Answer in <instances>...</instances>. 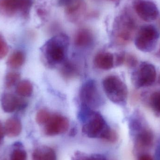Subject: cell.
<instances>
[{"label":"cell","instance_id":"1","mask_svg":"<svg viewBox=\"0 0 160 160\" xmlns=\"http://www.w3.org/2000/svg\"><path fill=\"white\" fill-rule=\"evenodd\" d=\"M79 114L83 122L82 131L88 137L101 138L112 142L117 140V133L107 125L100 114L82 106Z\"/></svg>","mask_w":160,"mask_h":160},{"label":"cell","instance_id":"2","mask_svg":"<svg viewBox=\"0 0 160 160\" xmlns=\"http://www.w3.org/2000/svg\"><path fill=\"white\" fill-rule=\"evenodd\" d=\"M69 46V38L65 34L57 35L49 39L42 48L45 60L50 66H55L64 61Z\"/></svg>","mask_w":160,"mask_h":160},{"label":"cell","instance_id":"3","mask_svg":"<svg viewBox=\"0 0 160 160\" xmlns=\"http://www.w3.org/2000/svg\"><path fill=\"white\" fill-rule=\"evenodd\" d=\"M102 86L108 98L114 103L122 104L128 98V88L126 84L117 76H109L102 82Z\"/></svg>","mask_w":160,"mask_h":160},{"label":"cell","instance_id":"4","mask_svg":"<svg viewBox=\"0 0 160 160\" xmlns=\"http://www.w3.org/2000/svg\"><path fill=\"white\" fill-rule=\"evenodd\" d=\"M80 98L82 106L89 109L98 108L102 103V98L94 80H89L83 84L80 89Z\"/></svg>","mask_w":160,"mask_h":160},{"label":"cell","instance_id":"5","mask_svg":"<svg viewBox=\"0 0 160 160\" xmlns=\"http://www.w3.org/2000/svg\"><path fill=\"white\" fill-rule=\"evenodd\" d=\"M159 34L156 28L152 25L142 27L135 39L137 49L144 52H149L156 48Z\"/></svg>","mask_w":160,"mask_h":160},{"label":"cell","instance_id":"6","mask_svg":"<svg viewBox=\"0 0 160 160\" xmlns=\"http://www.w3.org/2000/svg\"><path fill=\"white\" fill-rule=\"evenodd\" d=\"M134 29V22L129 17H120L114 29L113 36L115 43L118 45L128 44L132 38Z\"/></svg>","mask_w":160,"mask_h":160},{"label":"cell","instance_id":"7","mask_svg":"<svg viewBox=\"0 0 160 160\" xmlns=\"http://www.w3.org/2000/svg\"><path fill=\"white\" fill-rule=\"evenodd\" d=\"M157 72L154 65L148 63L141 64L132 77L133 85L137 88L152 85L156 81Z\"/></svg>","mask_w":160,"mask_h":160},{"label":"cell","instance_id":"8","mask_svg":"<svg viewBox=\"0 0 160 160\" xmlns=\"http://www.w3.org/2000/svg\"><path fill=\"white\" fill-rule=\"evenodd\" d=\"M32 2V0H0V10L7 15H26L30 11Z\"/></svg>","mask_w":160,"mask_h":160},{"label":"cell","instance_id":"9","mask_svg":"<svg viewBox=\"0 0 160 160\" xmlns=\"http://www.w3.org/2000/svg\"><path fill=\"white\" fill-rule=\"evenodd\" d=\"M67 118L59 114L52 115L45 125L44 132L48 136H55L64 133L69 128Z\"/></svg>","mask_w":160,"mask_h":160},{"label":"cell","instance_id":"10","mask_svg":"<svg viewBox=\"0 0 160 160\" xmlns=\"http://www.w3.org/2000/svg\"><path fill=\"white\" fill-rule=\"evenodd\" d=\"M133 7L137 15L145 21L155 20L159 15L157 6L150 1L135 0L133 2Z\"/></svg>","mask_w":160,"mask_h":160},{"label":"cell","instance_id":"11","mask_svg":"<svg viewBox=\"0 0 160 160\" xmlns=\"http://www.w3.org/2000/svg\"><path fill=\"white\" fill-rule=\"evenodd\" d=\"M1 103L3 111L7 113L23 110L27 105V102L22 97H18L10 93H5L2 96Z\"/></svg>","mask_w":160,"mask_h":160},{"label":"cell","instance_id":"12","mask_svg":"<svg viewBox=\"0 0 160 160\" xmlns=\"http://www.w3.org/2000/svg\"><path fill=\"white\" fill-rule=\"evenodd\" d=\"M94 63L98 68L109 70L114 65V56L109 52H99L94 58Z\"/></svg>","mask_w":160,"mask_h":160},{"label":"cell","instance_id":"13","mask_svg":"<svg viewBox=\"0 0 160 160\" xmlns=\"http://www.w3.org/2000/svg\"><path fill=\"white\" fill-rule=\"evenodd\" d=\"M94 41L93 34L87 29H81L77 32L74 38V44L78 48H87L92 45Z\"/></svg>","mask_w":160,"mask_h":160},{"label":"cell","instance_id":"14","mask_svg":"<svg viewBox=\"0 0 160 160\" xmlns=\"http://www.w3.org/2000/svg\"><path fill=\"white\" fill-rule=\"evenodd\" d=\"M5 133L9 137L18 136L22 131L21 122L17 118H11L6 121L4 127Z\"/></svg>","mask_w":160,"mask_h":160},{"label":"cell","instance_id":"15","mask_svg":"<svg viewBox=\"0 0 160 160\" xmlns=\"http://www.w3.org/2000/svg\"><path fill=\"white\" fill-rule=\"evenodd\" d=\"M32 160H57V157L55 151L51 148L41 146L34 151Z\"/></svg>","mask_w":160,"mask_h":160},{"label":"cell","instance_id":"16","mask_svg":"<svg viewBox=\"0 0 160 160\" xmlns=\"http://www.w3.org/2000/svg\"><path fill=\"white\" fill-rule=\"evenodd\" d=\"M24 53L21 51L14 52L8 58L7 65L12 68H18L22 66L25 62Z\"/></svg>","mask_w":160,"mask_h":160},{"label":"cell","instance_id":"17","mask_svg":"<svg viewBox=\"0 0 160 160\" xmlns=\"http://www.w3.org/2000/svg\"><path fill=\"white\" fill-rule=\"evenodd\" d=\"M33 90L32 84L28 80L20 81L16 88V92L20 97L22 98L29 97L32 95Z\"/></svg>","mask_w":160,"mask_h":160},{"label":"cell","instance_id":"18","mask_svg":"<svg viewBox=\"0 0 160 160\" xmlns=\"http://www.w3.org/2000/svg\"><path fill=\"white\" fill-rule=\"evenodd\" d=\"M153 142V134L147 130H142L137 135V143L141 147H149L152 145Z\"/></svg>","mask_w":160,"mask_h":160},{"label":"cell","instance_id":"19","mask_svg":"<svg viewBox=\"0 0 160 160\" xmlns=\"http://www.w3.org/2000/svg\"><path fill=\"white\" fill-rule=\"evenodd\" d=\"M62 76L66 79L73 78L78 76V69L77 66L69 61L64 62L61 69Z\"/></svg>","mask_w":160,"mask_h":160},{"label":"cell","instance_id":"20","mask_svg":"<svg viewBox=\"0 0 160 160\" xmlns=\"http://www.w3.org/2000/svg\"><path fill=\"white\" fill-rule=\"evenodd\" d=\"M21 75L18 72H9L7 74L5 77L6 86L8 88H12L15 85H17L20 82Z\"/></svg>","mask_w":160,"mask_h":160},{"label":"cell","instance_id":"21","mask_svg":"<svg viewBox=\"0 0 160 160\" xmlns=\"http://www.w3.org/2000/svg\"><path fill=\"white\" fill-rule=\"evenodd\" d=\"M52 115L47 110L42 109L39 110L36 114V121L39 125H45L50 118Z\"/></svg>","mask_w":160,"mask_h":160},{"label":"cell","instance_id":"22","mask_svg":"<svg viewBox=\"0 0 160 160\" xmlns=\"http://www.w3.org/2000/svg\"><path fill=\"white\" fill-rule=\"evenodd\" d=\"M74 160H107V159L100 155H87L83 154H77Z\"/></svg>","mask_w":160,"mask_h":160},{"label":"cell","instance_id":"23","mask_svg":"<svg viewBox=\"0 0 160 160\" xmlns=\"http://www.w3.org/2000/svg\"><path fill=\"white\" fill-rule=\"evenodd\" d=\"M26 151L21 148L14 149L10 155V160H27Z\"/></svg>","mask_w":160,"mask_h":160},{"label":"cell","instance_id":"24","mask_svg":"<svg viewBox=\"0 0 160 160\" xmlns=\"http://www.w3.org/2000/svg\"><path fill=\"white\" fill-rule=\"evenodd\" d=\"M150 104L154 110L160 113V92H155L151 96Z\"/></svg>","mask_w":160,"mask_h":160},{"label":"cell","instance_id":"25","mask_svg":"<svg viewBox=\"0 0 160 160\" xmlns=\"http://www.w3.org/2000/svg\"><path fill=\"white\" fill-rule=\"evenodd\" d=\"M8 52V46L3 38L0 35V60L4 58Z\"/></svg>","mask_w":160,"mask_h":160},{"label":"cell","instance_id":"26","mask_svg":"<svg viewBox=\"0 0 160 160\" xmlns=\"http://www.w3.org/2000/svg\"><path fill=\"white\" fill-rule=\"evenodd\" d=\"M124 63L129 67H134L137 64V58L132 54H126Z\"/></svg>","mask_w":160,"mask_h":160},{"label":"cell","instance_id":"27","mask_svg":"<svg viewBox=\"0 0 160 160\" xmlns=\"http://www.w3.org/2000/svg\"><path fill=\"white\" fill-rule=\"evenodd\" d=\"M125 53L121 52V53H118L116 56L115 61L114 62H115L116 65L117 66H120L124 63L125 59Z\"/></svg>","mask_w":160,"mask_h":160},{"label":"cell","instance_id":"28","mask_svg":"<svg viewBox=\"0 0 160 160\" xmlns=\"http://www.w3.org/2000/svg\"><path fill=\"white\" fill-rule=\"evenodd\" d=\"M5 134L4 128L0 122V142L2 140Z\"/></svg>","mask_w":160,"mask_h":160},{"label":"cell","instance_id":"29","mask_svg":"<svg viewBox=\"0 0 160 160\" xmlns=\"http://www.w3.org/2000/svg\"><path fill=\"white\" fill-rule=\"evenodd\" d=\"M139 160H153L152 157L148 155L144 154L139 158Z\"/></svg>","mask_w":160,"mask_h":160},{"label":"cell","instance_id":"30","mask_svg":"<svg viewBox=\"0 0 160 160\" xmlns=\"http://www.w3.org/2000/svg\"><path fill=\"white\" fill-rule=\"evenodd\" d=\"M157 158L158 160H160V145L158 147L157 150Z\"/></svg>","mask_w":160,"mask_h":160},{"label":"cell","instance_id":"31","mask_svg":"<svg viewBox=\"0 0 160 160\" xmlns=\"http://www.w3.org/2000/svg\"><path fill=\"white\" fill-rule=\"evenodd\" d=\"M109 1H112V2H117L119 0H109Z\"/></svg>","mask_w":160,"mask_h":160},{"label":"cell","instance_id":"32","mask_svg":"<svg viewBox=\"0 0 160 160\" xmlns=\"http://www.w3.org/2000/svg\"><path fill=\"white\" fill-rule=\"evenodd\" d=\"M159 53L160 54V51H159Z\"/></svg>","mask_w":160,"mask_h":160},{"label":"cell","instance_id":"33","mask_svg":"<svg viewBox=\"0 0 160 160\" xmlns=\"http://www.w3.org/2000/svg\"></svg>","mask_w":160,"mask_h":160}]
</instances>
